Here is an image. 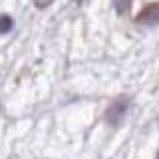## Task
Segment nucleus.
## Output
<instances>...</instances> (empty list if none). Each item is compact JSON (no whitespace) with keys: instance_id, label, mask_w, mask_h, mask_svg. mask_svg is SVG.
<instances>
[{"instance_id":"obj_1","label":"nucleus","mask_w":159,"mask_h":159,"mask_svg":"<svg viewBox=\"0 0 159 159\" xmlns=\"http://www.w3.org/2000/svg\"><path fill=\"white\" fill-rule=\"evenodd\" d=\"M127 107H129V98H127V96L113 99V102L107 106L106 113H103V119H106V123H107V125H111V127H117L119 123H121L123 116H125Z\"/></svg>"},{"instance_id":"obj_2","label":"nucleus","mask_w":159,"mask_h":159,"mask_svg":"<svg viewBox=\"0 0 159 159\" xmlns=\"http://www.w3.org/2000/svg\"><path fill=\"white\" fill-rule=\"evenodd\" d=\"M135 20L139 24H147V26L157 24L159 22V4H147V6L135 16Z\"/></svg>"},{"instance_id":"obj_3","label":"nucleus","mask_w":159,"mask_h":159,"mask_svg":"<svg viewBox=\"0 0 159 159\" xmlns=\"http://www.w3.org/2000/svg\"><path fill=\"white\" fill-rule=\"evenodd\" d=\"M14 26V20L8 14H0V34H8Z\"/></svg>"},{"instance_id":"obj_4","label":"nucleus","mask_w":159,"mask_h":159,"mask_svg":"<svg viewBox=\"0 0 159 159\" xmlns=\"http://www.w3.org/2000/svg\"><path fill=\"white\" fill-rule=\"evenodd\" d=\"M52 2H54V0H34V4H36V8H40V10L48 8V6H50Z\"/></svg>"},{"instance_id":"obj_5","label":"nucleus","mask_w":159,"mask_h":159,"mask_svg":"<svg viewBox=\"0 0 159 159\" xmlns=\"http://www.w3.org/2000/svg\"><path fill=\"white\" fill-rule=\"evenodd\" d=\"M155 159H159V149H157V155H155Z\"/></svg>"}]
</instances>
